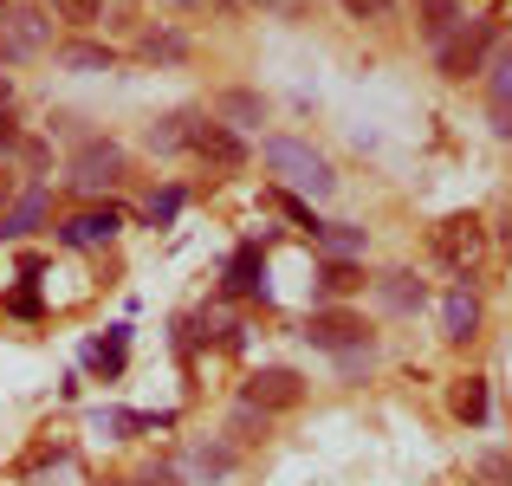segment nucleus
I'll use <instances>...</instances> for the list:
<instances>
[{"mask_svg": "<svg viewBox=\"0 0 512 486\" xmlns=\"http://www.w3.org/2000/svg\"><path fill=\"white\" fill-rule=\"evenodd\" d=\"M357 286H363L357 260H325L318 266V292H325V299H344V292H357Z\"/></svg>", "mask_w": 512, "mask_h": 486, "instance_id": "6ab92c4d", "label": "nucleus"}, {"mask_svg": "<svg viewBox=\"0 0 512 486\" xmlns=\"http://www.w3.org/2000/svg\"><path fill=\"white\" fill-rule=\"evenodd\" d=\"M506 7H512V0H506Z\"/></svg>", "mask_w": 512, "mask_h": 486, "instance_id": "72a5a7b5", "label": "nucleus"}, {"mask_svg": "<svg viewBox=\"0 0 512 486\" xmlns=\"http://www.w3.org/2000/svg\"><path fill=\"white\" fill-rule=\"evenodd\" d=\"M305 402V376L299 370H286V363H273V370H253V383H247V409H260V415H286V409H299Z\"/></svg>", "mask_w": 512, "mask_h": 486, "instance_id": "39448f33", "label": "nucleus"}, {"mask_svg": "<svg viewBox=\"0 0 512 486\" xmlns=\"http://www.w3.org/2000/svg\"><path fill=\"white\" fill-rule=\"evenodd\" d=\"M234 461H240V454L221 448V441H195V454H188V467H195L201 480H227V474H234Z\"/></svg>", "mask_w": 512, "mask_h": 486, "instance_id": "a211bd4d", "label": "nucleus"}, {"mask_svg": "<svg viewBox=\"0 0 512 486\" xmlns=\"http://www.w3.org/2000/svg\"><path fill=\"white\" fill-rule=\"evenodd\" d=\"M111 59H117V52L98 46V39H72V46H59V65H65V72H111Z\"/></svg>", "mask_w": 512, "mask_h": 486, "instance_id": "f3484780", "label": "nucleus"}, {"mask_svg": "<svg viewBox=\"0 0 512 486\" xmlns=\"http://www.w3.org/2000/svg\"><path fill=\"white\" fill-rule=\"evenodd\" d=\"M435 253L454 266V273H474L480 253H487V234H480L474 214H454V221H441V227H435Z\"/></svg>", "mask_w": 512, "mask_h": 486, "instance_id": "423d86ee", "label": "nucleus"}, {"mask_svg": "<svg viewBox=\"0 0 512 486\" xmlns=\"http://www.w3.org/2000/svg\"><path fill=\"white\" fill-rule=\"evenodd\" d=\"M201 111H169L163 124H150V150H188V130H195Z\"/></svg>", "mask_w": 512, "mask_h": 486, "instance_id": "aec40b11", "label": "nucleus"}, {"mask_svg": "<svg viewBox=\"0 0 512 486\" xmlns=\"http://www.w3.org/2000/svg\"><path fill=\"white\" fill-rule=\"evenodd\" d=\"M266 169L279 175L286 188H299V195H312V201H325L331 188H338V175H331V162L312 150V143H299V137H273L266 143Z\"/></svg>", "mask_w": 512, "mask_h": 486, "instance_id": "f257e3e1", "label": "nucleus"}, {"mask_svg": "<svg viewBox=\"0 0 512 486\" xmlns=\"http://www.w3.org/2000/svg\"><path fill=\"white\" fill-rule=\"evenodd\" d=\"M175 214H182V188H163V195H150V221H156V227H169Z\"/></svg>", "mask_w": 512, "mask_h": 486, "instance_id": "a878e982", "label": "nucleus"}, {"mask_svg": "<svg viewBox=\"0 0 512 486\" xmlns=\"http://www.w3.org/2000/svg\"><path fill=\"white\" fill-rule=\"evenodd\" d=\"M389 7H396V0H344V13H357V20H383Z\"/></svg>", "mask_w": 512, "mask_h": 486, "instance_id": "c85d7f7f", "label": "nucleus"}, {"mask_svg": "<svg viewBox=\"0 0 512 486\" xmlns=\"http://www.w3.org/2000/svg\"><path fill=\"white\" fill-rule=\"evenodd\" d=\"M137 59H150V65H182V59H188V39L169 33V26H150V33L137 39Z\"/></svg>", "mask_w": 512, "mask_h": 486, "instance_id": "dca6fc26", "label": "nucleus"}, {"mask_svg": "<svg viewBox=\"0 0 512 486\" xmlns=\"http://www.w3.org/2000/svg\"><path fill=\"white\" fill-rule=\"evenodd\" d=\"M461 20H467V13L454 7V0H428V7H422V33L435 39V46H441V39H448V33H454Z\"/></svg>", "mask_w": 512, "mask_h": 486, "instance_id": "412c9836", "label": "nucleus"}, {"mask_svg": "<svg viewBox=\"0 0 512 486\" xmlns=\"http://www.w3.org/2000/svg\"><path fill=\"white\" fill-rule=\"evenodd\" d=\"M214 117H221L227 130L266 124V98H260V91H247V85H234V91H221V98H214Z\"/></svg>", "mask_w": 512, "mask_h": 486, "instance_id": "f8f14e48", "label": "nucleus"}, {"mask_svg": "<svg viewBox=\"0 0 512 486\" xmlns=\"http://www.w3.org/2000/svg\"><path fill=\"white\" fill-rule=\"evenodd\" d=\"M117 175H124V143H111V137H91L85 150L72 156V182L78 188H111Z\"/></svg>", "mask_w": 512, "mask_h": 486, "instance_id": "0eeeda50", "label": "nucleus"}, {"mask_svg": "<svg viewBox=\"0 0 512 486\" xmlns=\"http://www.w3.org/2000/svg\"><path fill=\"white\" fill-rule=\"evenodd\" d=\"M91 363H98L104 376H117V370H124V331H111V344H98V350H91Z\"/></svg>", "mask_w": 512, "mask_h": 486, "instance_id": "393cba45", "label": "nucleus"}, {"mask_svg": "<svg viewBox=\"0 0 512 486\" xmlns=\"http://www.w3.org/2000/svg\"><path fill=\"white\" fill-rule=\"evenodd\" d=\"M98 7H104V0H52V13L72 20V26H91V20H98Z\"/></svg>", "mask_w": 512, "mask_h": 486, "instance_id": "b1692460", "label": "nucleus"}, {"mask_svg": "<svg viewBox=\"0 0 512 486\" xmlns=\"http://www.w3.org/2000/svg\"><path fill=\"white\" fill-rule=\"evenodd\" d=\"M480 480H487V486H512V461H506V454H487V461H480Z\"/></svg>", "mask_w": 512, "mask_h": 486, "instance_id": "bb28decb", "label": "nucleus"}, {"mask_svg": "<svg viewBox=\"0 0 512 486\" xmlns=\"http://www.w3.org/2000/svg\"><path fill=\"white\" fill-rule=\"evenodd\" d=\"M117 227H124V214H117V208H85V214H72V221L59 227V240H65V247H104Z\"/></svg>", "mask_w": 512, "mask_h": 486, "instance_id": "9d476101", "label": "nucleus"}, {"mask_svg": "<svg viewBox=\"0 0 512 486\" xmlns=\"http://www.w3.org/2000/svg\"><path fill=\"white\" fill-rule=\"evenodd\" d=\"M318 240H325L331 260H357V253H363V227H338V221H325V227H318Z\"/></svg>", "mask_w": 512, "mask_h": 486, "instance_id": "4be33fe9", "label": "nucleus"}, {"mask_svg": "<svg viewBox=\"0 0 512 486\" xmlns=\"http://www.w3.org/2000/svg\"><path fill=\"white\" fill-rule=\"evenodd\" d=\"M493 46H500V26H493V20H461V26H454V33L435 46V65H441V78L487 72Z\"/></svg>", "mask_w": 512, "mask_h": 486, "instance_id": "f03ea898", "label": "nucleus"}, {"mask_svg": "<svg viewBox=\"0 0 512 486\" xmlns=\"http://www.w3.org/2000/svg\"><path fill=\"white\" fill-rule=\"evenodd\" d=\"M52 46V13L39 7H0V65L39 59Z\"/></svg>", "mask_w": 512, "mask_h": 486, "instance_id": "7ed1b4c3", "label": "nucleus"}, {"mask_svg": "<svg viewBox=\"0 0 512 486\" xmlns=\"http://www.w3.org/2000/svg\"><path fill=\"white\" fill-rule=\"evenodd\" d=\"M441 324H448V337H454V344H467V337L480 331V299H474L467 286H454L448 299H441Z\"/></svg>", "mask_w": 512, "mask_h": 486, "instance_id": "2eb2a0df", "label": "nucleus"}, {"mask_svg": "<svg viewBox=\"0 0 512 486\" xmlns=\"http://www.w3.org/2000/svg\"><path fill=\"white\" fill-rule=\"evenodd\" d=\"M130 486H182V480H175L169 467H150V474H137V480H130Z\"/></svg>", "mask_w": 512, "mask_h": 486, "instance_id": "2f4dec72", "label": "nucleus"}, {"mask_svg": "<svg viewBox=\"0 0 512 486\" xmlns=\"http://www.w3.org/2000/svg\"><path fill=\"white\" fill-rule=\"evenodd\" d=\"M279 208H286V214H292V221H299V227H312V240H318V227H325V221H318V214L305 208L299 195H279Z\"/></svg>", "mask_w": 512, "mask_h": 486, "instance_id": "cd10ccee", "label": "nucleus"}, {"mask_svg": "<svg viewBox=\"0 0 512 486\" xmlns=\"http://www.w3.org/2000/svg\"><path fill=\"white\" fill-rule=\"evenodd\" d=\"M305 337H312L318 350H338V357L370 344V331H363L357 312H312V318H305Z\"/></svg>", "mask_w": 512, "mask_h": 486, "instance_id": "6e6552de", "label": "nucleus"}, {"mask_svg": "<svg viewBox=\"0 0 512 486\" xmlns=\"http://www.w3.org/2000/svg\"><path fill=\"white\" fill-rule=\"evenodd\" d=\"M188 150L208 162V169H221V175L247 169V143H240V130H227L221 117H195V130H188Z\"/></svg>", "mask_w": 512, "mask_h": 486, "instance_id": "20e7f679", "label": "nucleus"}, {"mask_svg": "<svg viewBox=\"0 0 512 486\" xmlns=\"http://www.w3.org/2000/svg\"><path fill=\"white\" fill-rule=\"evenodd\" d=\"M227 292H240V299H266V253L260 247H240L234 260H227Z\"/></svg>", "mask_w": 512, "mask_h": 486, "instance_id": "ddd939ff", "label": "nucleus"}, {"mask_svg": "<svg viewBox=\"0 0 512 486\" xmlns=\"http://www.w3.org/2000/svg\"><path fill=\"white\" fill-rule=\"evenodd\" d=\"M487 111H493V137H512V39H500L487 59Z\"/></svg>", "mask_w": 512, "mask_h": 486, "instance_id": "1a4fd4ad", "label": "nucleus"}, {"mask_svg": "<svg viewBox=\"0 0 512 486\" xmlns=\"http://www.w3.org/2000/svg\"><path fill=\"white\" fill-rule=\"evenodd\" d=\"M39 221H46V188H26V195H13L7 221H0V240H26V234H39Z\"/></svg>", "mask_w": 512, "mask_h": 486, "instance_id": "4468645a", "label": "nucleus"}, {"mask_svg": "<svg viewBox=\"0 0 512 486\" xmlns=\"http://www.w3.org/2000/svg\"><path fill=\"white\" fill-rule=\"evenodd\" d=\"M376 299H383V312L415 318V312H422V299H428V286L415 273H383V279H376Z\"/></svg>", "mask_w": 512, "mask_h": 486, "instance_id": "9b49d317", "label": "nucleus"}, {"mask_svg": "<svg viewBox=\"0 0 512 486\" xmlns=\"http://www.w3.org/2000/svg\"><path fill=\"white\" fill-rule=\"evenodd\" d=\"M454 415H461V422H487V383H480V376H467V383L454 389Z\"/></svg>", "mask_w": 512, "mask_h": 486, "instance_id": "5701e85b", "label": "nucleus"}, {"mask_svg": "<svg viewBox=\"0 0 512 486\" xmlns=\"http://www.w3.org/2000/svg\"><path fill=\"white\" fill-rule=\"evenodd\" d=\"M13 150H20V130H13V117L0 111V156H13Z\"/></svg>", "mask_w": 512, "mask_h": 486, "instance_id": "7c9ffc66", "label": "nucleus"}, {"mask_svg": "<svg viewBox=\"0 0 512 486\" xmlns=\"http://www.w3.org/2000/svg\"><path fill=\"white\" fill-rule=\"evenodd\" d=\"M13 195H20V175L0 162V221H7V208H13Z\"/></svg>", "mask_w": 512, "mask_h": 486, "instance_id": "c756f323", "label": "nucleus"}, {"mask_svg": "<svg viewBox=\"0 0 512 486\" xmlns=\"http://www.w3.org/2000/svg\"><path fill=\"white\" fill-rule=\"evenodd\" d=\"M7 104H13V78L0 72V111H7Z\"/></svg>", "mask_w": 512, "mask_h": 486, "instance_id": "473e14b6", "label": "nucleus"}]
</instances>
